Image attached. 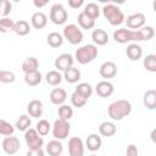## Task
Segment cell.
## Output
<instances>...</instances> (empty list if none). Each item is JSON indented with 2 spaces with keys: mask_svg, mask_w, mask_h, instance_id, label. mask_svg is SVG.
Segmentation results:
<instances>
[{
  "mask_svg": "<svg viewBox=\"0 0 156 156\" xmlns=\"http://www.w3.org/2000/svg\"><path fill=\"white\" fill-rule=\"evenodd\" d=\"M57 116L60 119H63V121H69L72 117H73V108L69 106V105H61L57 110Z\"/></svg>",
  "mask_w": 156,
  "mask_h": 156,
  "instance_id": "obj_32",
  "label": "cell"
},
{
  "mask_svg": "<svg viewBox=\"0 0 156 156\" xmlns=\"http://www.w3.org/2000/svg\"><path fill=\"white\" fill-rule=\"evenodd\" d=\"M91 39H93V43L94 45L96 46H102V45H106L108 43V34L106 30L101 29V28H98V29H94L93 33H91Z\"/></svg>",
  "mask_w": 156,
  "mask_h": 156,
  "instance_id": "obj_17",
  "label": "cell"
},
{
  "mask_svg": "<svg viewBox=\"0 0 156 156\" xmlns=\"http://www.w3.org/2000/svg\"><path fill=\"white\" fill-rule=\"evenodd\" d=\"M13 20H11L10 17H1L0 18V33H10L13 30Z\"/></svg>",
  "mask_w": 156,
  "mask_h": 156,
  "instance_id": "obj_37",
  "label": "cell"
},
{
  "mask_svg": "<svg viewBox=\"0 0 156 156\" xmlns=\"http://www.w3.org/2000/svg\"><path fill=\"white\" fill-rule=\"evenodd\" d=\"M67 100V93L62 88H54L50 91V101L54 105H63V102Z\"/></svg>",
  "mask_w": 156,
  "mask_h": 156,
  "instance_id": "obj_15",
  "label": "cell"
},
{
  "mask_svg": "<svg viewBox=\"0 0 156 156\" xmlns=\"http://www.w3.org/2000/svg\"><path fill=\"white\" fill-rule=\"evenodd\" d=\"M126 54L128 56L129 60L132 61H138L143 56V49L139 44L136 43H130L128 46H127V50H126Z\"/></svg>",
  "mask_w": 156,
  "mask_h": 156,
  "instance_id": "obj_18",
  "label": "cell"
},
{
  "mask_svg": "<svg viewBox=\"0 0 156 156\" xmlns=\"http://www.w3.org/2000/svg\"><path fill=\"white\" fill-rule=\"evenodd\" d=\"M73 63H74V58L71 54H61L55 58V62H54L55 68L58 72L60 71H66L67 68L72 67Z\"/></svg>",
  "mask_w": 156,
  "mask_h": 156,
  "instance_id": "obj_12",
  "label": "cell"
},
{
  "mask_svg": "<svg viewBox=\"0 0 156 156\" xmlns=\"http://www.w3.org/2000/svg\"><path fill=\"white\" fill-rule=\"evenodd\" d=\"M145 21H146V17L143 12H135L133 15H129L124 22L127 24V28L130 29V30H138L140 29L141 27L145 26Z\"/></svg>",
  "mask_w": 156,
  "mask_h": 156,
  "instance_id": "obj_9",
  "label": "cell"
},
{
  "mask_svg": "<svg viewBox=\"0 0 156 156\" xmlns=\"http://www.w3.org/2000/svg\"><path fill=\"white\" fill-rule=\"evenodd\" d=\"M77 21H78V24H79V27H80L82 29H91V28H94V26H95V21L91 20V18H89V17H88L87 15H84L83 12H80V13L78 15Z\"/></svg>",
  "mask_w": 156,
  "mask_h": 156,
  "instance_id": "obj_31",
  "label": "cell"
},
{
  "mask_svg": "<svg viewBox=\"0 0 156 156\" xmlns=\"http://www.w3.org/2000/svg\"><path fill=\"white\" fill-rule=\"evenodd\" d=\"M98 56V46L94 44H85L76 50L74 58L78 61L80 65H87L94 61Z\"/></svg>",
  "mask_w": 156,
  "mask_h": 156,
  "instance_id": "obj_3",
  "label": "cell"
},
{
  "mask_svg": "<svg viewBox=\"0 0 156 156\" xmlns=\"http://www.w3.org/2000/svg\"><path fill=\"white\" fill-rule=\"evenodd\" d=\"M43 80V76L39 71L35 72H30V73H26L24 74V83L29 87H37L41 83Z\"/></svg>",
  "mask_w": 156,
  "mask_h": 156,
  "instance_id": "obj_27",
  "label": "cell"
},
{
  "mask_svg": "<svg viewBox=\"0 0 156 156\" xmlns=\"http://www.w3.org/2000/svg\"><path fill=\"white\" fill-rule=\"evenodd\" d=\"M51 129H52V135L56 140H65L69 135L71 124L68 121H63V119L57 118L54 122V124L51 126Z\"/></svg>",
  "mask_w": 156,
  "mask_h": 156,
  "instance_id": "obj_7",
  "label": "cell"
},
{
  "mask_svg": "<svg viewBox=\"0 0 156 156\" xmlns=\"http://www.w3.org/2000/svg\"><path fill=\"white\" fill-rule=\"evenodd\" d=\"M62 79H63L62 74H61L58 71H56V69H54V71H49V72L46 73V76H45V80H46V83H48L49 85H52V87L58 85V84L62 82Z\"/></svg>",
  "mask_w": 156,
  "mask_h": 156,
  "instance_id": "obj_30",
  "label": "cell"
},
{
  "mask_svg": "<svg viewBox=\"0 0 156 156\" xmlns=\"http://www.w3.org/2000/svg\"><path fill=\"white\" fill-rule=\"evenodd\" d=\"M101 11H102L104 17L107 20V22L111 26H119L126 20L124 13L122 12V10L115 4H105L102 6Z\"/></svg>",
  "mask_w": 156,
  "mask_h": 156,
  "instance_id": "obj_2",
  "label": "cell"
},
{
  "mask_svg": "<svg viewBox=\"0 0 156 156\" xmlns=\"http://www.w3.org/2000/svg\"><path fill=\"white\" fill-rule=\"evenodd\" d=\"M27 111L30 117L39 118L43 115V102L40 100H32L27 105Z\"/></svg>",
  "mask_w": 156,
  "mask_h": 156,
  "instance_id": "obj_19",
  "label": "cell"
},
{
  "mask_svg": "<svg viewBox=\"0 0 156 156\" xmlns=\"http://www.w3.org/2000/svg\"><path fill=\"white\" fill-rule=\"evenodd\" d=\"M30 124H32V119L29 118V116L22 115V116H20V118L17 119L15 127H16L18 130H21V132H26L28 128H30Z\"/></svg>",
  "mask_w": 156,
  "mask_h": 156,
  "instance_id": "obj_34",
  "label": "cell"
},
{
  "mask_svg": "<svg viewBox=\"0 0 156 156\" xmlns=\"http://www.w3.org/2000/svg\"><path fill=\"white\" fill-rule=\"evenodd\" d=\"M26 156H45V152L43 149H37V150H28Z\"/></svg>",
  "mask_w": 156,
  "mask_h": 156,
  "instance_id": "obj_45",
  "label": "cell"
},
{
  "mask_svg": "<svg viewBox=\"0 0 156 156\" xmlns=\"http://www.w3.org/2000/svg\"><path fill=\"white\" fill-rule=\"evenodd\" d=\"M24 140L27 143L28 150H37V149H41V146L44 145V139L43 136H40L38 134V132L34 128H28L24 132Z\"/></svg>",
  "mask_w": 156,
  "mask_h": 156,
  "instance_id": "obj_8",
  "label": "cell"
},
{
  "mask_svg": "<svg viewBox=\"0 0 156 156\" xmlns=\"http://www.w3.org/2000/svg\"><path fill=\"white\" fill-rule=\"evenodd\" d=\"M33 4H34V6H35V7L40 9V7L46 6V5H48V1H37V0H34V1H33Z\"/></svg>",
  "mask_w": 156,
  "mask_h": 156,
  "instance_id": "obj_46",
  "label": "cell"
},
{
  "mask_svg": "<svg viewBox=\"0 0 156 156\" xmlns=\"http://www.w3.org/2000/svg\"><path fill=\"white\" fill-rule=\"evenodd\" d=\"M12 10V4L9 0H0V16L7 17Z\"/></svg>",
  "mask_w": 156,
  "mask_h": 156,
  "instance_id": "obj_42",
  "label": "cell"
},
{
  "mask_svg": "<svg viewBox=\"0 0 156 156\" xmlns=\"http://www.w3.org/2000/svg\"><path fill=\"white\" fill-rule=\"evenodd\" d=\"M15 80H16V76L12 71H6V69L0 71V82L1 83L9 84V83H13Z\"/></svg>",
  "mask_w": 156,
  "mask_h": 156,
  "instance_id": "obj_41",
  "label": "cell"
},
{
  "mask_svg": "<svg viewBox=\"0 0 156 156\" xmlns=\"http://www.w3.org/2000/svg\"><path fill=\"white\" fill-rule=\"evenodd\" d=\"M76 91L79 93L80 95H83L84 98L89 99V98L93 95L94 89H93V87H91L89 83H87V82H82V83H78V85L76 87Z\"/></svg>",
  "mask_w": 156,
  "mask_h": 156,
  "instance_id": "obj_33",
  "label": "cell"
},
{
  "mask_svg": "<svg viewBox=\"0 0 156 156\" xmlns=\"http://www.w3.org/2000/svg\"><path fill=\"white\" fill-rule=\"evenodd\" d=\"M68 154L69 156H83L84 155V143L78 136H72L68 140Z\"/></svg>",
  "mask_w": 156,
  "mask_h": 156,
  "instance_id": "obj_11",
  "label": "cell"
},
{
  "mask_svg": "<svg viewBox=\"0 0 156 156\" xmlns=\"http://www.w3.org/2000/svg\"><path fill=\"white\" fill-rule=\"evenodd\" d=\"M143 104L149 110L156 108V90L155 89H149V90H146L144 93V95H143Z\"/></svg>",
  "mask_w": 156,
  "mask_h": 156,
  "instance_id": "obj_20",
  "label": "cell"
},
{
  "mask_svg": "<svg viewBox=\"0 0 156 156\" xmlns=\"http://www.w3.org/2000/svg\"><path fill=\"white\" fill-rule=\"evenodd\" d=\"M116 132H117V128H116L115 123H112V122L105 121V122L100 123V126H99V133L102 136H106V138L112 136L116 134Z\"/></svg>",
  "mask_w": 156,
  "mask_h": 156,
  "instance_id": "obj_25",
  "label": "cell"
},
{
  "mask_svg": "<svg viewBox=\"0 0 156 156\" xmlns=\"http://www.w3.org/2000/svg\"><path fill=\"white\" fill-rule=\"evenodd\" d=\"M113 39L116 43L126 44V43H136L143 41L139 30H130L127 28H118L113 32Z\"/></svg>",
  "mask_w": 156,
  "mask_h": 156,
  "instance_id": "obj_4",
  "label": "cell"
},
{
  "mask_svg": "<svg viewBox=\"0 0 156 156\" xmlns=\"http://www.w3.org/2000/svg\"><path fill=\"white\" fill-rule=\"evenodd\" d=\"M46 41H48V44H49L51 48L56 49V48H60V46L62 45V43H63V37H62V34H60L58 32H51V33L48 34Z\"/></svg>",
  "mask_w": 156,
  "mask_h": 156,
  "instance_id": "obj_29",
  "label": "cell"
},
{
  "mask_svg": "<svg viewBox=\"0 0 156 156\" xmlns=\"http://www.w3.org/2000/svg\"><path fill=\"white\" fill-rule=\"evenodd\" d=\"M13 132H15V127L6 119L0 118V135L11 136L13 134Z\"/></svg>",
  "mask_w": 156,
  "mask_h": 156,
  "instance_id": "obj_38",
  "label": "cell"
},
{
  "mask_svg": "<svg viewBox=\"0 0 156 156\" xmlns=\"http://www.w3.org/2000/svg\"><path fill=\"white\" fill-rule=\"evenodd\" d=\"M30 24L33 28L35 29H43L45 28V26L48 24V17L44 12L41 11H37L32 15L30 17Z\"/></svg>",
  "mask_w": 156,
  "mask_h": 156,
  "instance_id": "obj_16",
  "label": "cell"
},
{
  "mask_svg": "<svg viewBox=\"0 0 156 156\" xmlns=\"http://www.w3.org/2000/svg\"><path fill=\"white\" fill-rule=\"evenodd\" d=\"M49 17L54 24L61 26V24H65L67 22L68 13H67V10L65 9V6L62 4H54L50 7Z\"/></svg>",
  "mask_w": 156,
  "mask_h": 156,
  "instance_id": "obj_6",
  "label": "cell"
},
{
  "mask_svg": "<svg viewBox=\"0 0 156 156\" xmlns=\"http://www.w3.org/2000/svg\"><path fill=\"white\" fill-rule=\"evenodd\" d=\"M143 65H144V67H145L146 71H149L151 73L156 72V55H154V54L146 55L144 57Z\"/></svg>",
  "mask_w": 156,
  "mask_h": 156,
  "instance_id": "obj_36",
  "label": "cell"
},
{
  "mask_svg": "<svg viewBox=\"0 0 156 156\" xmlns=\"http://www.w3.org/2000/svg\"><path fill=\"white\" fill-rule=\"evenodd\" d=\"M155 130H152V133H151V139H152V141H155Z\"/></svg>",
  "mask_w": 156,
  "mask_h": 156,
  "instance_id": "obj_47",
  "label": "cell"
},
{
  "mask_svg": "<svg viewBox=\"0 0 156 156\" xmlns=\"http://www.w3.org/2000/svg\"><path fill=\"white\" fill-rule=\"evenodd\" d=\"M102 145V140L101 138L98 135V134H89L87 136V140H85V146L88 147V150L90 151H98Z\"/></svg>",
  "mask_w": 156,
  "mask_h": 156,
  "instance_id": "obj_21",
  "label": "cell"
},
{
  "mask_svg": "<svg viewBox=\"0 0 156 156\" xmlns=\"http://www.w3.org/2000/svg\"><path fill=\"white\" fill-rule=\"evenodd\" d=\"M62 37L69 44L77 45V44H80L82 40H83V32H82V29L77 24L71 23V24L65 26L63 32H62Z\"/></svg>",
  "mask_w": 156,
  "mask_h": 156,
  "instance_id": "obj_5",
  "label": "cell"
},
{
  "mask_svg": "<svg viewBox=\"0 0 156 156\" xmlns=\"http://www.w3.org/2000/svg\"><path fill=\"white\" fill-rule=\"evenodd\" d=\"M1 146H2V150L5 154L7 155H15L18 150H20V146H21V143H20V139L17 136H5L2 143H1Z\"/></svg>",
  "mask_w": 156,
  "mask_h": 156,
  "instance_id": "obj_10",
  "label": "cell"
},
{
  "mask_svg": "<svg viewBox=\"0 0 156 156\" xmlns=\"http://www.w3.org/2000/svg\"><path fill=\"white\" fill-rule=\"evenodd\" d=\"M99 73L102 78L108 79V78H113L117 74V66L115 62L112 61H105L100 68H99Z\"/></svg>",
  "mask_w": 156,
  "mask_h": 156,
  "instance_id": "obj_13",
  "label": "cell"
},
{
  "mask_svg": "<svg viewBox=\"0 0 156 156\" xmlns=\"http://www.w3.org/2000/svg\"><path fill=\"white\" fill-rule=\"evenodd\" d=\"M12 32H15V33H16L17 35H20V37H24V35L29 34V32H30V26H29V23H28L27 21L20 20V21L15 22V24H13V30H12Z\"/></svg>",
  "mask_w": 156,
  "mask_h": 156,
  "instance_id": "obj_26",
  "label": "cell"
},
{
  "mask_svg": "<svg viewBox=\"0 0 156 156\" xmlns=\"http://www.w3.org/2000/svg\"><path fill=\"white\" fill-rule=\"evenodd\" d=\"M100 7L98 6V4H95V2H88L85 6H84V10L82 11L84 15H87L89 18H91V20H96V18H99V16H100Z\"/></svg>",
  "mask_w": 156,
  "mask_h": 156,
  "instance_id": "obj_28",
  "label": "cell"
},
{
  "mask_svg": "<svg viewBox=\"0 0 156 156\" xmlns=\"http://www.w3.org/2000/svg\"><path fill=\"white\" fill-rule=\"evenodd\" d=\"M38 67H39V61L34 56H29L24 58V61L22 62V71L24 72V74L38 71Z\"/></svg>",
  "mask_w": 156,
  "mask_h": 156,
  "instance_id": "obj_23",
  "label": "cell"
},
{
  "mask_svg": "<svg viewBox=\"0 0 156 156\" xmlns=\"http://www.w3.org/2000/svg\"><path fill=\"white\" fill-rule=\"evenodd\" d=\"M90 156H98V155H90Z\"/></svg>",
  "mask_w": 156,
  "mask_h": 156,
  "instance_id": "obj_48",
  "label": "cell"
},
{
  "mask_svg": "<svg viewBox=\"0 0 156 156\" xmlns=\"http://www.w3.org/2000/svg\"><path fill=\"white\" fill-rule=\"evenodd\" d=\"M35 130L38 132V134L40 136H45L49 134V132L51 130V124L49 123V121L46 119H39L35 127Z\"/></svg>",
  "mask_w": 156,
  "mask_h": 156,
  "instance_id": "obj_35",
  "label": "cell"
},
{
  "mask_svg": "<svg viewBox=\"0 0 156 156\" xmlns=\"http://www.w3.org/2000/svg\"><path fill=\"white\" fill-rule=\"evenodd\" d=\"M113 90V84L108 80H101L95 85V93L100 98H108L110 95H112Z\"/></svg>",
  "mask_w": 156,
  "mask_h": 156,
  "instance_id": "obj_14",
  "label": "cell"
},
{
  "mask_svg": "<svg viewBox=\"0 0 156 156\" xmlns=\"http://www.w3.org/2000/svg\"><path fill=\"white\" fill-rule=\"evenodd\" d=\"M84 5V0H68V6L71 9H79Z\"/></svg>",
  "mask_w": 156,
  "mask_h": 156,
  "instance_id": "obj_44",
  "label": "cell"
},
{
  "mask_svg": "<svg viewBox=\"0 0 156 156\" xmlns=\"http://www.w3.org/2000/svg\"><path fill=\"white\" fill-rule=\"evenodd\" d=\"M126 156H139V150L134 144H129L126 150Z\"/></svg>",
  "mask_w": 156,
  "mask_h": 156,
  "instance_id": "obj_43",
  "label": "cell"
},
{
  "mask_svg": "<svg viewBox=\"0 0 156 156\" xmlns=\"http://www.w3.org/2000/svg\"><path fill=\"white\" fill-rule=\"evenodd\" d=\"M138 30H139V33L141 35V40H150L155 35V29L151 26H144Z\"/></svg>",
  "mask_w": 156,
  "mask_h": 156,
  "instance_id": "obj_40",
  "label": "cell"
},
{
  "mask_svg": "<svg viewBox=\"0 0 156 156\" xmlns=\"http://www.w3.org/2000/svg\"><path fill=\"white\" fill-rule=\"evenodd\" d=\"M46 152L49 156H60L63 152V145L60 140H50L46 145Z\"/></svg>",
  "mask_w": 156,
  "mask_h": 156,
  "instance_id": "obj_22",
  "label": "cell"
},
{
  "mask_svg": "<svg viewBox=\"0 0 156 156\" xmlns=\"http://www.w3.org/2000/svg\"><path fill=\"white\" fill-rule=\"evenodd\" d=\"M132 112V104L128 100L121 99L111 102L107 107L108 117L113 121H122L124 117L129 116Z\"/></svg>",
  "mask_w": 156,
  "mask_h": 156,
  "instance_id": "obj_1",
  "label": "cell"
},
{
  "mask_svg": "<svg viewBox=\"0 0 156 156\" xmlns=\"http://www.w3.org/2000/svg\"><path fill=\"white\" fill-rule=\"evenodd\" d=\"M63 78L67 83H71V84L78 83V80L80 79V71L72 66L66 71H63Z\"/></svg>",
  "mask_w": 156,
  "mask_h": 156,
  "instance_id": "obj_24",
  "label": "cell"
},
{
  "mask_svg": "<svg viewBox=\"0 0 156 156\" xmlns=\"http://www.w3.org/2000/svg\"><path fill=\"white\" fill-rule=\"evenodd\" d=\"M87 101H88V99L87 98H84L83 95H80L79 93H77L76 90L72 93V95H71V104L74 106V107H83V106H85V104H87Z\"/></svg>",
  "mask_w": 156,
  "mask_h": 156,
  "instance_id": "obj_39",
  "label": "cell"
}]
</instances>
